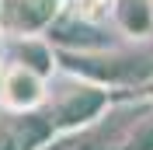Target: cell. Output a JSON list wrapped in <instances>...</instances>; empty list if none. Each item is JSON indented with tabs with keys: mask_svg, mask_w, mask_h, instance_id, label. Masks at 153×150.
I'll use <instances>...</instances> for the list:
<instances>
[{
	"mask_svg": "<svg viewBox=\"0 0 153 150\" xmlns=\"http://www.w3.org/2000/svg\"><path fill=\"white\" fill-rule=\"evenodd\" d=\"M63 14L80 21H94V25H108L111 21V0H59Z\"/></svg>",
	"mask_w": 153,
	"mask_h": 150,
	"instance_id": "10",
	"label": "cell"
},
{
	"mask_svg": "<svg viewBox=\"0 0 153 150\" xmlns=\"http://www.w3.org/2000/svg\"><path fill=\"white\" fill-rule=\"evenodd\" d=\"M56 126L49 108L38 112H4L0 108V150H49Z\"/></svg>",
	"mask_w": 153,
	"mask_h": 150,
	"instance_id": "4",
	"label": "cell"
},
{
	"mask_svg": "<svg viewBox=\"0 0 153 150\" xmlns=\"http://www.w3.org/2000/svg\"><path fill=\"white\" fill-rule=\"evenodd\" d=\"M59 10V0H0V35H45Z\"/></svg>",
	"mask_w": 153,
	"mask_h": 150,
	"instance_id": "5",
	"label": "cell"
},
{
	"mask_svg": "<svg viewBox=\"0 0 153 150\" xmlns=\"http://www.w3.org/2000/svg\"><path fill=\"white\" fill-rule=\"evenodd\" d=\"M66 77V87L63 91L49 94V115H52V126H56V136H70V133H80L87 126H94L97 119H105L115 108V91L101 84H91V80H80V77Z\"/></svg>",
	"mask_w": 153,
	"mask_h": 150,
	"instance_id": "2",
	"label": "cell"
},
{
	"mask_svg": "<svg viewBox=\"0 0 153 150\" xmlns=\"http://www.w3.org/2000/svg\"><path fill=\"white\" fill-rule=\"evenodd\" d=\"M59 74L80 77L111 91H143L153 80V46L132 42L129 49L108 46L91 52H59Z\"/></svg>",
	"mask_w": 153,
	"mask_h": 150,
	"instance_id": "1",
	"label": "cell"
},
{
	"mask_svg": "<svg viewBox=\"0 0 153 150\" xmlns=\"http://www.w3.org/2000/svg\"><path fill=\"white\" fill-rule=\"evenodd\" d=\"M49 42L56 46V52H91V49H108L115 46L111 32L105 25H94V21H80L70 18L59 10V18L49 25Z\"/></svg>",
	"mask_w": 153,
	"mask_h": 150,
	"instance_id": "6",
	"label": "cell"
},
{
	"mask_svg": "<svg viewBox=\"0 0 153 150\" xmlns=\"http://www.w3.org/2000/svg\"><path fill=\"white\" fill-rule=\"evenodd\" d=\"M4 63H7V46H4V35H0V70H4Z\"/></svg>",
	"mask_w": 153,
	"mask_h": 150,
	"instance_id": "12",
	"label": "cell"
},
{
	"mask_svg": "<svg viewBox=\"0 0 153 150\" xmlns=\"http://www.w3.org/2000/svg\"><path fill=\"white\" fill-rule=\"evenodd\" d=\"M139 94H143L146 101H150V105H153V80H150V84H146V87H143V91H139Z\"/></svg>",
	"mask_w": 153,
	"mask_h": 150,
	"instance_id": "11",
	"label": "cell"
},
{
	"mask_svg": "<svg viewBox=\"0 0 153 150\" xmlns=\"http://www.w3.org/2000/svg\"><path fill=\"white\" fill-rule=\"evenodd\" d=\"M52 94V80L42 74L28 70V66L7 59L0 70V108L4 112H38L49 105Z\"/></svg>",
	"mask_w": 153,
	"mask_h": 150,
	"instance_id": "3",
	"label": "cell"
},
{
	"mask_svg": "<svg viewBox=\"0 0 153 150\" xmlns=\"http://www.w3.org/2000/svg\"><path fill=\"white\" fill-rule=\"evenodd\" d=\"M118 150H153V105H146L132 119V126L125 129V140Z\"/></svg>",
	"mask_w": 153,
	"mask_h": 150,
	"instance_id": "9",
	"label": "cell"
},
{
	"mask_svg": "<svg viewBox=\"0 0 153 150\" xmlns=\"http://www.w3.org/2000/svg\"><path fill=\"white\" fill-rule=\"evenodd\" d=\"M111 28L129 42H150L153 0H111Z\"/></svg>",
	"mask_w": 153,
	"mask_h": 150,
	"instance_id": "8",
	"label": "cell"
},
{
	"mask_svg": "<svg viewBox=\"0 0 153 150\" xmlns=\"http://www.w3.org/2000/svg\"><path fill=\"white\" fill-rule=\"evenodd\" d=\"M4 46H7V59L42 74L45 80L59 74V52L49 42V35H18V38H4Z\"/></svg>",
	"mask_w": 153,
	"mask_h": 150,
	"instance_id": "7",
	"label": "cell"
}]
</instances>
